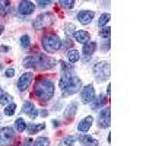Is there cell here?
Instances as JSON below:
<instances>
[{
	"label": "cell",
	"mask_w": 146,
	"mask_h": 146,
	"mask_svg": "<svg viewBox=\"0 0 146 146\" xmlns=\"http://www.w3.org/2000/svg\"><path fill=\"white\" fill-rule=\"evenodd\" d=\"M50 3H51V2H48V0H45V2L40 0V2H38V5H40V6H42V7H44V6H47V5H50Z\"/></svg>",
	"instance_id": "cell-34"
},
{
	"label": "cell",
	"mask_w": 146,
	"mask_h": 146,
	"mask_svg": "<svg viewBox=\"0 0 146 146\" xmlns=\"http://www.w3.org/2000/svg\"><path fill=\"white\" fill-rule=\"evenodd\" d=\"M34 146H50V140L47 137H38L34 142Z\"/></svg>",
	"instance_id": "cell-21"
},
{
	"label": "cell",
	"mask_w": 146,
	"mask_h": 146,
	"mask_svg": "<svg viewBox=\"0 0 146 146\" xmlns=\"http://www.w3.org/2000/svg\"><path fill=\"white\" fill-rule=\"evenodd\" d=\"M79 140H80L85 146H98V140L92 139L91 136H82Z\"/></svg>",
	"instance_id": "cell-18"
},
{
	"label": "cell",
	"mask_w": 146,
	"mask_h": 146,
	"mask_svg": "<svg viewBox=\"0 0 146 146\" xmlns=\"http://www.w3.org/2000/svg\"><path fill=\"white\" fill-rule=\"evenodd\" d=\"M110 124H111V110H110V107H107L100 115V126L102 129H107L110 127Z\"/></svg>",
	"instance_id": "cell-10"
},
{
	"label": "cell",
	"mask_w": 146,
	"mask_h": 146,
	"mask_svg": "<svg viewBox=\"0 0 146 146\" xmlns=\"http://www.w3.org/2000/svg\"><path fill=\"white\" fill-rule=\"evenodd\" d=\"M29 145H31V139H28V140L25 142V146H29Z\"/></svg>",
	"instance_id": "cell-35"
},
{
	"label": "cell",
	"mask_w": 146,
	"mask_h": 146,
	"mask_svg": "<svg viewBox=\"0 0 146 146\" xmlns=\"http://www.w3.org/2000/svg\"><path fill=\"white\" fill-rule=\"evenodd\" d=\"M31 82H32V73L31 72L23 73V75H21V78L18 80V89L19 91H25L31 85Z\"/></svg>",
	"instance_id": "cell-9"
},
{
	"label": "cell",
	"mask_w": 146,
	"mask_h": 146,
	"mask_svg": "<svg viewBox=\"0 0 146 146\" xmlns=\"http://www.w3.org/2000/svg\"><path fill=\"white\" fill-rule=\"evenodd\" d=\"M94 15L95 13H94L92 10H80L79 13H78V19H79L80 23H83V25H88V23L92 22Z\"/></svg>",
	"instance_id": "cell-11"
},
{
	"label": "cell",
	"mask_w": 146,
	"mask_h": 146,
	"mask_svg": "<svg viewBox=\"0 0 146 146\" xmlns=\"http://www.w3.org/2000/svg\"><path fill=\"white\" fill-rule=\"evenodd\" d=\"M80 98H82L83 104H89V102H92L95 100V89H94L92 85H86V86L82 89Z\"/></svg>",
	"instance_id": "cell-8"
},
{
	"label": "cell",
	"mask_w": 146,
	"mask_h": 146,
	"mask_svg": "<svg viewBox=\"0 0 146 146\" xmlns=\"http://www.w3.org/2000/svg\"><path fill=\"white\" fill-rule=\"evenodd\" d=\"M76 104H72L69 108H67V111H69V114H66V117H69V118H72L73 115H75V113H76Z\"/></svg>",
	"instance_id": "cell-30"
},
{
	"label": "cell",
	"mask_w": 146,
	"mask_h": 146,
	"mask_svg": "<svg viewBox=\"0 0 146 146\" xmlns=\"http://www.w3.org/2000/svg\"><path fill=\"white\" fill-rule=\"evenodd\" d=\"M34 9H35V5L32 2H21L18 6V10L21 15H29L34 12Z\"/></svg>",
	"instance_id": "cell-12"
},
{
	"label": "cell",
	"mask_w": 146,
	"mask_h": 146,
	"mask_svg": "<svg viewBox=\"0 0 146 146\" xmlns=\"http://www.w3.org/2000/svg\"><path fill=\"white\" fill-rule=\"evenodd\" d=\"M23 113H27V114H29V117L31 118H35L36 114L35 113V110H34V105H32V102H29V101H25V104H23Z\"/></svg>",
	"instance_id": "cell-17"
},
{
	"label": "cell",
	"mask_w": 146,
	"mask_h": 146,
	"mask_svg": "<svg viewBox=\"0 0 146 146\" xmlns=\"http://www.w3.org/2000/svg\"><path fill=\"white\" fill-rule=\"evenodd\" d=\"M15 129L21 133V131H23V130L27 129V123H25V121H23L22 118H18V120L15 121Z\"/></svg>",
	"instance_id": "cell-20"
},
{
	"label": "cell",
	"mask_w": 146,
	"mask_h": 146,
	"mask_svg": "<svg viewBox=\"0 0 146 146\" xmlns=\"http://www.w3.org/2000/svg\"><path fill=\"white\" fill-rule=\"evenodd\" d=\"M79 51H76V50H70L69 53H67V58H69V62L70 63H76L78 60H79Z\"/></svg>",
	"instance_id": "cell-19"
},
{
	"label": "cell",
	"mask_w": 146,
	"mask_h": 146,
	"mask_svg": "<svg viewBox=\"0 0 146 146\" xmlns=\"http://www.w3.org/2000/svg\"><path fill=\"white\" fill-rule=\"evenodd\" d=\"M76 140H78L76 136H69V137H66L63 142H64V145H67V146H73V143H75Z\"/></svg>",
	"instance_id": "cell-31"
},
{
	"label": "cell",
	"mask_w": 146,
	"mask_h": 146,
	"mask_svg": "<svg viewBox=\"0 0 146 146\" xmlns=\"http://www.w3.org/2000/svg\"><path fill=\"white\" fill-rule=\"evenodd\" d=\"M13 75H15V70H13V69H7V70H6V76H7V78H12Z\"/></svg>",
	"instance_id": "cell-33"
},
{
	"label": "cell",
	"mask_w": 146,
	"mask_h": 146,
	"mask_svg": "<svg viewBox=\"0 0 146 146\" xmlns=\"http://www.w3.org/2000/svg\"><path fill=\"white\" fill-rule=\"evenodd\" d=\"M44 127H45L44 124H36V126H32V124H31V126L28 127V130H29V133H31V135H34V133L40 131V130H42Z\"/></svg>",
	"instance_id": "cell-26"
},
{
	"label": "cell",
	"mask_w": 146,
	"mask_h": 146,
	"mask_svg": "<svg viewBox=\"0 0 146 146\" xmlns=\"http://www.w3.org/2000/svg\"><path fill=\"white\" fill-rule=\"evenodd\" d=\"M82 86V82L79 78L72 76V75H63L60 79V88H62V94L63 96L72 95L79 91V88Z\"/></svg>",
	"instance_id": "cell-2"
},
{
	"label": "cell",
	"mask_w": 146,
	"mask_h": 146,
	"mask_svg": "<svg viewBox=\"0 0 146 146\" xmlns=\"http://www.w3.org/2000/svg\"><path fill=\"white\" fill-rule=\"evenodd\" d=\"M15 139V131L12 127H3L0 130V145L2 146H9Z\"/></svg>",
	"instance_id": "cell-7"
},
{
	"label": "cell",
	"mask_w": 146,
	"mask_h": 146,
	"mask_svg": "<svg viewBox=\"0 0 146 146\" xmlns=\"http://www.w3.org/2000/svg\"><path fill=\"white\" fill-rule=\"evenodd\" d=\"M10 9V3L9 2H0V15H6Z\"/></svg>",
	"instance_id": "cell-22"
},
{
	"label": "cell",
	"mask_w": 146,
	"mask_h": 146,
	"mask_svg": "<svg viewBox=\"0 0 146 146\" xmlns=\"http://www.w3.org/2000/svg\"><path fill=\"white\" fill-rule=\"evenodd\" d=\"M58 5H62L66 9H72L73 6H75V2H73V0H60Z\"/></svg>",
	"instance_id": "cell-25"
},
{
	"label": "cell",
	"mask_w": 146,
	"mask_h": 146,
	"mask_svg": "<svg viewBox=\"0 0 146 146\" xmlns=\"http://www.w3.org/2000/svg\"><path fill=\"white\" fill-rule=\"evenodd\" d=\"M10 100H12V96H10V95H7V94H0V104L6 105V104L10 102Z\"/></svg>",
	"instance_id": "cell-28"
},
{
	"label": "cell",
	"mask_w": 146,
	"mask_h": 146,
	"mask_svg": "<svg viewBox=\"0 0 146 146\" xmlns=\"http://www.w3.org/2000/svg\"><path fill=\"white\" fill-rule=\"evenodd\" d=\"M100 35L102 36V38H105V40L108 41V40H110V35H111V28H108V27H105V28L100 29Z\"/></svg>",
	"instance_id": "cell-23"
},
{
	"label": "cell",
	"mask_w": 146,
	"mask_h": 146,
	"mask_svg": "<svg viewBox=\"0 0 146 146\" xmlns=\"http://www.w3.org/2000/svg\"><path fill=\"white\" fill-rule=\"evenodd\" d=\"M92 123H94V117H91V115L85 117V118L80 121V123H79V126H78V130H79V131H82V133L88 131V130L91 129Z\"/></svg>",
	"instance_id": "cell-14"
},
{
	"label": "cell",
	"mask_w": 146,
	"mask_h": 146,
	"mask_svg": "<svg viewBox=\"0 0 146 146\" xmlns=\"http://www.w3.org/2000/svg\"><path fill=\"white\" fill-rule=\"evenodd\" d=\"M34 95L40 101L51 100L54 95V83L50 79H45V78L38 79L35 83V88H34Z\"/></svg>",
	"instance_id": "cell-1"
},
{
	"label": "cell",
	"mask_w": 146,
	"mask_h": 146,
	"mask_svg": "<svg viewBox=\"0 0 146 146\" xmlns=\"http://www.w3.org/2000/svg\"><path fill=\"white\" fill-rule=\"evenodd\" d=\"M75 34V25H72V23H67L66 25V34Z\"/></svg>",
	"instance_id": "cell-32"
},
{
	"label": "cell",
	"mask_w": 146,
	"mask_h": 146,
	"mask_svg": "<svg viewBox=\"0 0 146 146\" xmlns=\"http://www.w3.org/2000/svg\"><path fill=\"white\" fill-rule=\"evenodd\" d=\"M95 48H96V44H95L94 41H88L86 44H83L82 53H83L85 56H92V53L95 51Z\"/></svg>",
	"instance_id": "cell-16"
},
{
	"label": "cell",
	"mask_w": 146,
	"mask_h": 146,
	"mask_svg": "<svg viewBox=\"0 0 146 146\" xmlns=\"http://www.w3.org/2000/svg\"><path fill=\"white\" fill-rule=\"evenodd\" d=\"M54 22V18L51 13H41L38 18H35L34 21V28L35 29H44L45 27L51 25Z\"/></svg>",
	"instance_id": "cell-6"
},
{
	"label": "cell",
	"mask_w": 146,
	"mask_h": 146,
	"mask_svg": "<svg viewBox=\"0 0 146 146\" xmlns=\"http://www.w3.org/2000/svg\"><path fill=\"white\" fill-rule=\"evenodd\" d=\"M56 64V62L53 58H48L44 54H35V56H29L23 60V66L25 67H38V69H50Z\"/></svg>",
	"instance_id": "cell-3"
},
{
	"label": "cell",
	"mask_w": 146,
	"mask_h": 146,
	"mask_svg": "<svg viewBox=\"0 0 146 146\" xmlns=\"http://www.w3.org/2000/svg\"><path fill=\"white\" fill-rule=\"evenodd\" d=\"M15 110H16V105H15L13 102H12L10 105H7V107H6L5 114H6V115H13V114H15Z\"/></svg>",
	"instance_id": "cell-27"
},
{
	"label": "cell",
	"mask_w": 146,
	"mask_h": 146,
	"mask_svg": "<svg viewBox=\"0 0 146 146\" xmlns=\"http://www.w3.org/2000/svg\"><path fill=\"white\" fill-rule=\"evenodd\" d=\"M44 50L47 53H56L60 47H62V41L56 34H45L42 36V41H41Z\"/></svg>",
	"instance_id": "cell-4"
},
{
	"label": "cell",
	"mask_w": 146,
	"mask_h": 146,
	"mask_svg": "<svg viewBox=\"0 0 146 146\" xmlns=\"http://www.w3.org/2000/svg\"><path fill=\"white\" fill-rule=\"evenodd\" d=\"M110 18H111V16H110L108 13H104V15H101V18H100V21H98V27H100V28H102V27L105 25V23L110 21Z\"/></svg>",
	"instance_id": "cell-24"
},
{
	"label": "cell",
	"mask_w": 146,
	"mask_h": 146,
	"mask_svg": "<svg viewBox=\"0 0 146 146\" xmlns=\"http://www.w3.org/2000/svg\"><path fill=\"white\" fill-rule=\"evenodd\" d=\"M110 73H111V67L107 62H100L94 66V75L98 78L100 80H105L110 78Z\"/></svg>",
	"instance_id": "cell-5"
},
{
	"label": "cell",
	"mask_w": 146,
	"mask_h": 146,
	"mask_svg": "<svg viewBox=\"0 0 146 146\" xmlns=\"http://www.w3.org/2000/svg\"><path fill=\"white\" fill-rule=\"evenodd\" d=\"M105 102H107V98L101 94V95L98 96V98L94 100V101L91 102V107H92V110H100V108H102V105H104Z\"/></svg>",
	"instance_id": "cell-15"
},
{
	"label": "cell",
	"mask_w": 146,
	"mask_h": 146,
	"mask_svg": "<svg viewBox=\"0 0 146 146\" xmlns=\"http://www.w3.org/2000/svg\"><path fill=\"white\" fill-rule=\"evenodd\" d=\"M2 31H3V27H2V25H0V34H2Z\"/></svg>",
	"instance_id": "cell-36"
},
{
	"label": "cell",
	"mask_w": 146,
	"mask_h": 146,
	"mask_svg": "<svg viewBox=\"0 0 146 146\" xmlns=\"http://www.w3.org/2000/svg\"><path fill=\"white\" fill-rule=\"evenodd\" d=\"M29 44H31L29 36H28V35H23L22 38H21V47H23V48H28V47H29Z\"/></svg>",
	"instance_id": "cell-29"
},
{
	"label": "cell",
	"mask_w": 146,
	"mask_h": 146,
	"mask_svg": "<svg viewBox=\"0 0 146 146\" xmlns=\"http://www.w3.org/2000/svg\"><path fill=\"white\" fill-rule=\"evenodd\" d=\"M73 36H75V41L76 42H80V44H86L91 40V35L86 31H75Z\"/></svg>",
	"instance_id": "cell-13"
}]
</instances>
